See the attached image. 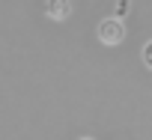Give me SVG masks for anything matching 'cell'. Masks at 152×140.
<instances>
[{
	"label": "cell",
	"instance_id": "6da1fadb",
	"mask_svg": "<svg viewBox=\"0 0 152 140\" xmlns=\"http://www.w3.org/2000/svg\"><path fill=\"white\" fill-rule=\"evenodd\" d=\"M99 42L102 45H119L122 39H125V24H122V18L119 15H110V18H102L99 21Z\"/></svg>",
	"mask_w": 152,
	"mask_h": 140
},
{
	"label": "cell",
	"instance_id": "7a4b0ae2",
	"mask_svg": "<svg viewBox=\"0 0 152 140\" xmlns=\"http://www.w3.org/2000/svg\"><path fill=\"white\" fill-rule=\"evenodd\" d=\"M45 15L51 21H66L72 15V0H45Z\"/></svg>",
	"mask_w": 152,
	"mask_h": 140
},
{
	"label": "cell",
	"instance_id": "3957f363",
	"mask_svg": "<svg viewBox=\"0 0 152 140\" xmlns=\"http://www.w3.org/2000/svg\"><path fill=\"white\" fill-rule=\"evenodd\" d=\"M143 63L152 69V42H146V45H143Z\"/></svg>",
	"mask_w": 152,
	"mask_h": 140
},
{
	"label": "cell",
	"instance_id": "277c9868",
	"mask_svg": "<svg viewBox=\"0 0 152 140\" xmlns=\"http://www.w3.org/2000/svg\"><path fill=\"white\" fill-rule=\"evenodd\" d=\"M78 140H96V137H78Z\"/></svg>",
	"mask_w": 152,
	"mask_h": 140
}]
</instances>
